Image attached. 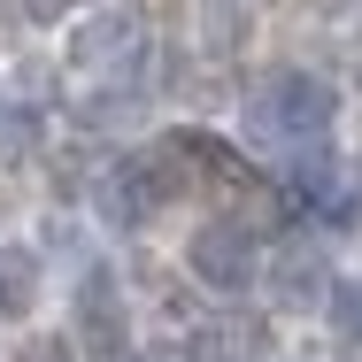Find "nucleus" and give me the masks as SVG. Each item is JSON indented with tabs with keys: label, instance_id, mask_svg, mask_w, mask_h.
I'll return each instance as SVG.
<instances>
[{
	"label": "nucleus",
	"instance_id": "1",
	"mask_svg": "<svg viewBox=\"0 0 362 362\" xmlns=\"http://www.w3.org/2000/svg\"><path fill=\"white\" fill-rule=\"evenodd\" d=\"M332 124H339L332 77H316V70H270L262 85H255V132H262V139L316 146Z\"/></svg>",
	"mask_w": 362,
	"mask_h": 362
},
{
	"label": "nucleus",
	"instance_id": "2",
	"mask_svg": "<svg viewBox=\"0 0 362 362\" xmlns=\"http://www.w3.org/2000/svg\"><path fill=\"white\" fill-rule=\"evenodd\" d=\"M255 270H262V247H255L247 223H231V216H209L193 239H185V278L209 286V293H223V300L255 286Z\"/></svg>",
	"mask_w": 362,
	"mask_h": 362
},
{
	"label": "nucleus",
	"instance_id": "3",
	"mask_svg": "<svg viewBox=\"0 0 362 362\" xmlns=\"http://www.w3.org/2000/svg\"><path fill=\"white\" fill-rule=\"evenodd\" d=\"M139 54H146V16L139 8H100L93 23H77V39H70V62L85 77H124V70H139Z\"/></svg>",
	"mask_w": 362,
	"mask_h": 362
},
{
	"label": "nucleus",
	"instance_id": "4",
	"mask_svg": "<svg viewBox=\"0 0 362 362\" xmlns=\"http://www.w3.org/2000/svg\"><path fill=\"white\" fill-rule=\"evenodd\" d=\"M70 324H77V347H85L93 362H116V355H124L132 324H124V300H116V270H108V262H93V270L77 278Z\"/></svg>",
	"mask_w": 362,
	"mask_h": 362
},
{
	"label": "nucleus",
	"instance_id": "5",
	"mask_svg": "<svg viewBox=\"0 0 362 362\" xmlns=\"http://www.w3.org/2000/svg\"><path fill=\"white\" fill-rule=\"evenodd\" d=\"M177 201V177H170V154H124L108 170V223H154Z\"/></svg>",
	"mask_w": 362,
	"mask_h": 362
},
{
	"label": "nucleus",
	"instance_id": "6",
	"mask_svg": "<svg viewBox=\"0 0 362 362\" xmlns=\"http://www.w3.org/2000/svg\"><path fill=\"white\" fill-rule=\"evenodd\" d=\"M262 293L278 300V308H324V293H332V270H324V255L308 247V239H293L286 255L270 262V270H255Z\"/></svg>",
	"mask_w": 362,
	"mask_h": 362
},
{
	"label": "nucleus",
	"instance_id": "7",
	"mask_svg": "<svg viewBox=\"0 0 362 362\" xmlns=\"http://www.w3.org/2000/svg\"><path fill=\"white\" fill-rule=\"evenodd\" d=\"M262 347H270V332L247 324V316H223L209 332H193V355L201 362H239V355H262Z\"/></svg>",
	"mask_w": 362,
	"mask_h": 362
},
{
	"label": "nucleus",
	"instance_id": "8",
	"mask_svg": "<svg viewBox=\"0 0 362 362\" xmlns=\"http://www.w3.org/2000/svg\"><path fill=\"white\" fill-rule=\"evenodd\" d=\"M39 308V255L0 247V316H31Z\"/></svg>",
	"mask_w": 362,
	"mask_h": 362
},
{
	"label": "nucleus",
	"instance_id": "9",
	"mask_svg": "<svg viewBox=\"0 0 362 362\" xmlns=\"http://www.w3.org/2000/svg\"><path fill=\"white\" fill-rule=\"evenodd\" d=\"M286 201H293V209H316V216H339V209H347V177L324 170V162H316V170H293Z\"/></svg>",
	"mask_w": 362,
	"mask_h": 362
},
{
	"label": "nucleus",
	"instance_id": "10",
	"mask_svg": "<svg viewBox=\"0 0 362 362\" xmlns=\"http://www.w3.org/2000/svg\"><path fill=\"white\" fill-rule=\"evenodd\" d=\"M324 324H332L347 347H362V278H332V293H324Z\"/></svg>",
	"mask_w": 362,
	"mask_h": 362
}]
</instances>
